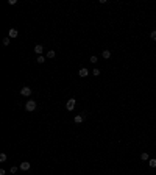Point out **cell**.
Masks as SVG:
<instances>
[{"label": "cell", "mask_w": 156, "mask_h": 175, "mask_svg": "<svg viewBox=\"0 0 156 175\" xmlns=\"http://www.w3.org/2000/svg\"><path fill=\"white\" fill-rule=\"evenodd\" d=\"M25 110L30 111V113H31V111H34L36 110V102L34 100H28V102H27V105H25Z\"/></svg>", "instance_id": "6da1fadb"}, {"label": "cell", "mask_w": 156, "mask_h": 175, "mask_svg": "<svg viewBox=\"0 0 156 175\" xmlns=\"http://www.w3.org/2000/svg\"><path fill=\"white\" fill-rule=\"evenodd\" d=\"M75 105H77V100H75V98H70V100H67V103H66V108H67V111H74Z\"/></svg>", "instance_id": "7a4b0ae2"}, {"label": "cell", "mask_w": 156, "mask_h": 175, "mask_svg": "<svg viewBox=\"0 0 156 175\" xmlns=\"http://www.w3.org/2000/svg\"><path fill=\"white\" fill-rule=\"evenodd\" d=\"M31 88H30V86H24V88H22L20 89V94L22 95H24V97H30V95H31Z\"/></svg>", "instance_id": "3957f363"}, {"label": "cell", "mask_w": 156, "mask_h": 175, "mask_svg": "<svg viewBox=\"0 0 156 175\" xmlns=\"http://www.w3.org/2000/svg\"><path fill=\"white\" fill-rule=\"evenodd\" d=\"M84 114H78V116H75V119H74V122H75V124H81V122L83 120H84Z\"/></svg>", "instance_id": "277c9868"}, {"label": "cell", "mask_w": 156, "mask_h": 175, "mask_svg": "<svg viewBox=\"0 0 156 175\" xmlns=\"http://www.w3.org/2000/svg\"><path fill=\"white\" fill-rule=\"evenodd\" d=\"M78 75H80V77H83V78H84V77H88V75H89V70H88L86 67H83V69H80Z\"/></svg>", "instance_id": "5b68a950"}, {"label": "cell", "mask_w": 156, "mask_h": 175, "mask_svg": "<svg viewBox=\"0 0 156 175\" xmlns=\"http://www.w3.org/2000/svg\"><path fill=\"white\" fill-rule=\"evenodd\" d=\"M42 52H44V49H42V45H41V44L34 45V53H36V55H39V56H41Z\"/></svg>", "instance_id": "8992f818"}, {"label": "cell", "mask_w": 156, "mask_h": 175, "mask_svg": "<svg viewBox=\"0 0 156 175\" xmlns=\"http://www.w3.org/2000/svg\"><path fill=\"white\" fill-rule=\"evenodd\" d=\"M20 170H30V163L28 161H24V163H20Z\"/></svg>", "instance_id": "52a82bcc"}, {"label": "cell", "mask_w": 156, "mask_h": 175, "mask_svg": "<svg viewBox=\"0 0 156 175\" xmlns=\"http://www.w3.org/2000/svg\"><path fill=\"white\" fill-rule=\"evenodd\" d=\"M17 35H19V31H17V30H16V28H11V30H9V35H8V38H16Z\"/></svg>", "instance_id": "ba28073f"}, {"label": "cell", "mask_w": 156, "mask_h": 175, "mask_svg": "<svg viewBox=\"0 0 156 175\" xmlns=\"http://www.w3.org/2000/svg\"><path fill=\"white\" fill-rule=\"evenodd\" d=\"M102 56H103L105 59L111 58V50H103V53H102Z\"/></svg>", "instance_id": "9c48e42d"}, {"label": "cell", "mask_w": 156, "mask_h": 175, "mask_svg": "<svg viewBox=\"0 0 156 175\" xmlns=\"http://www.w3.org/2000/svg\"><path fill=\"white\" fill-rule=\"evenodd\" d=\"M141 160H142V161H148V160H150L148 153H142V155H141Z\"/></svg>", "instance_id": "30bf717a"}, {"label": "cell", "mask_w": 156, "mask_h": 175, "mask_svg": "<svg viewBox=\"0 0 156 175\" xmlns=\"http://www.w3.org/2000/svg\"><path fill=\"white\" fill-rule=\"evenodd\" d=\"M55 55H56L55 50H48L47 52V58H55Z\"/></svg>", "instance_id": "8fae6325"}, {"label": "cell", "mask_w": 156, "mask_h": 175, "mask_svg": "<svg viewBox=\"0 0 156 175\" xmlns=\"http://www.w3.org/2000/svg\"><path fill=\"white\" fill-rule=\"evenodd\" d=\"M44 61H45V56H42V55H41V56H38V59H36V63H39V64H42Z\"/></svg>", "instance_id": "7c38bea8"}, {"label": "cell", "mask_w": 156, "mask_h": 175, "mask_svg": "<svg viewBox=\"0 0 156 175\" xmlns=\"http://www.w3.org/2000/svg\"><path fill=\"white\" fill-rule=\"evenodd\" d=\"M148 164H150V167H156V160H148Z\"/></svg>", "instance_id": "4fadbf2b"}, {"label": "cell", "mask_w": 156, "mask_h": 175, "mask_svg": "<svg viewBox=\"0 0 156 175\" xmlns=\"http://www.w3.org/2000/svg\"><path fill=\"white\" fill-rule=\"evenodd\" d=\"M6 161V155L5 153H0V163H5Z\"/></svg>", "instance_id": "5bb4252c"}, {"label": "cell", "mask_w": 156, "mask_h": 175, "mask_svg": "<svg viewBox=\"0 0 156 175\" xmlns=\"http://www.w3.org/2000/svg\"><path fill=\"white\" fill-rule=\"evenodd\" d=\"M3 45H9V38H3Z\"/></svg>", "instance_id": "9a60e30c"}, {"label": "cell", "mask_w": 156, "mask_h": 175, "mask_svg": "<svg viewBox=\"0 0 156 175\" xmlns=\"http://www.w3.org/2000/svg\"><path fill=\"white\" fill-rule=\"evenodd\" d=\"M150 38H151V39H153V41H156V30H155V31H151V35H150Z\"/></svg>", "instance_id": "2e32d148"}, {"label": "cell", "mask_w": 156, "mask_h": 175, "mask_svg": "<svg viewBox=\"0 0 156 175\" xmlns=\"http://www.w3.org/2000/svg\"><path fill=\"white\" fill-rule=\"evenodd\" d=\"M92 74H94V75H95V77H97V75H100V70H98V69H97V67H95V69H94V70H92Z\"/></svg>", "instance_id": "e0dca14e"}, {"label": "cell", "mask_w": 156, "mask_h": 175, "mask_svg": "<svg viewBox=\"0 0 156 175\" xmlns=\"http://www.w3.org/2000/svg\"><path fill=\"white\" fill-rule=\"evenodd\" d=\"M9 172H11V174H16V172H17V167H16V166H13L11 169H9Z\"/></svg>", "instance_id": "ac0fdd59"}, {"label": "cell", "mask_w": 156, "mask_h": 175, "mask_svg": "<svg viewBox=\"0 0 156 175\" xmlns=\"http://www.w3.org/2000/svg\"><path fill=\"white\" fill-rule=\"evenodd\" d=\"M8 3H9V5H16V3H17V0H8Z\"/></svg>", "instance_id": "d6986e66"}, {"label": "cell", "mask_w": 156, "mask_h": 175, "mask_svg": "<svg viewBox=\"0 0 156 175\" xmlns=\"http://www.w3.org/2000/svg\"><path fill=\"white\" fill-rule=\"evenodd\" d=\"M91 63H97V56H91Z\"/></svg>", "instance_id": "ffe728a7"}, {"label": "cell", "mask_w": 156, "mask_h": 175, "mask_svg": "<svg viewBox=\"0 0 156 175\" xmlns=\"http://www.w3.org/2000/svg\"><path fill=\"white\" fill-rule=\"evenodd\" d=\"M6 172H5V169H0V175H5Z\"/></svg>", "instance_id": "44dd1931"}]
</instances>
